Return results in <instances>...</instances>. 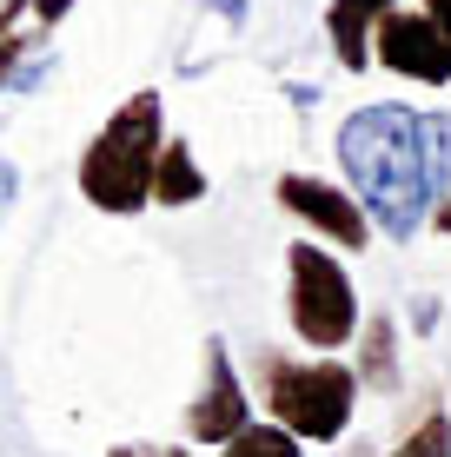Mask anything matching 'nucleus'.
I'll use <instances>...</instances> for the list:
<instances>
[{
    "label": "nucleus",
    "mask_w": 451,
    "mask_h": 457,
    "mask_svg": "<svg viewBox=\"0 0 451 457\" xmlns=\"http://www.w3.org/2000/svg\"><path fill=\"white\" fill-rule=\"evenodd\" d=\"M67 13L73 0H0V93H13V80L46 54V34Z\"/></svg>",
    "instance_id": "nucleus-8"
},
{
    "label": "nucleus",
    "mask_w": 451,
    "mask_h": 457,
    "mask_svg": "<svg viewBox=\"0 0 451 457\" xmlns=\"http://www.w3.org/2000/svg\"><path fill=\"white\" fill-rule=\"evenodd\" d=\"M431 325H438V298H418V305H412V332H431Z\"/></svg>",
    "instance_id": "nucleus-17"
},
{
    "label": "nucleus",
    "mask_w": 451,
    "mask_h": 457,
    "mask_svg": "<svg viewBox=\"0 0 451 457\" xmlns=\"http://www.w3.org/2000/svg\"><path fill=\"white\" fill-rule=\"evenodd\" d=\"M286 325L313 358L352 352V338L365 325V298H359L352 265L332 245H319V239L286 245Z\"/></svg>",
    "instance_id": "nucleus-4"
},
{
    "label": "nucleus",
    "mask_w": 451,
    "mask_h": 457,
    "mask_svg": "<svg viewBox=\"0 0 451 457\" xmlns=\"http://www.w3.org/2000/svg\"><path fill=\"white\" fill-rule=\"evenodd\" d=\"M431 232H438V239H451V193L431 206Z\"/></svg>",
    "instance_id": "nucleus-18"
},
{
    "label": "nucleus",
    "mask_w": 451,
    "mask_h": 457,
    "mask_svg": "<svg viewBox=\"0 0 451 457\" xmlns=\"http://www.w3.org/2000/svg\"><path fill=\"white\" fill-rule=\"evenodd\" d=\"M106 457H166V451H153V445H113Z\"/></svg>",
    "instance_id": "nucleus-20"
},
{
    "label": "nucleus",
    "mask_w": 451,
    "mask_h": 457,
    "mask_svg": "<svg viewBox=\"0 0 451 457\" xmlns=\"http://www.w3.org/2000/svg\"><path fill=\"white\" fill-rule=\"evenodd\" d=\"M253 398L259 418L286 424L305 451L313 445H338L359 418V371L352 358H292V352H259L253 358Z\"/></svg>",
    "instance_id": "nucleus-3"
},
{
    "label": "nucleus",
    "mask_w": 451,
    "mask_h": 457,
    "mask_svg": "<svg viewBox=\"0 0 451 457\" xmlns=\"http://www.w3.org/2000/svg\"><path fill=\"white\" fill-rule=\"evenodd\" d=\"M372 67L398 73V80H412V87H451V34L425 7H398V13L379 21Z\"/></svg>",
    "instance_id": "nucleus-7"
},
{
    "label": "nucleus",
    "mask_w": 451,
    "mask_h": 457,
    "mask_svg": "<svg viewBox=\"0 0 451 457\" xmlns=\"http://www.w3.org/2000/svg\"><path fill=\"white\" fill-rule=\"evenodd\" d=\"M253 418H259L253 385L232 365V345L213 332L199 345V391H193V404H186V445L193 451H226Z\"/></svg>",
    "instance_id": "nucleus-5"
},
{
    "label": "nucleus",
    "mask_w": 451,
    "mask_h": 457,
    "mask_svg": "<svg viewBox=\"0 0 451 457\" xmlns=\"http://www.w3.org/2000/svg\"><path fill=\"white\" fill-rule=\"evenodd\" d=\"M272 199H279V212H292L305 226V239L332 245L338 259H352V252H365L372 239H379L346 179H325V172H279Z\"/></svg>",
    "instance_id": "nucleus-6"
},
{
    "label": "nucleus",
    "mask_w": 451,
    "mask_h": 457,
    "mask_svg": "<svg viewBox=\"0 0 451 457\" xmlns=\"http://www.w3.org/2000/svg\"><path fill=\"white\" fill-rule=\"evenodd\" d=\"M398 332H405V325H398L392 312H365L359 338H352V371H359V385L379 391V398H392L398 378H405V365H398Z\"/></svg>",
    "instance_id": "nucleus-10"
},
{
    "label": "nucleus",
    "mask_w": 451,
    "mask_h": 457,
    "mask_svg": "<svg viewBox=\"0 0 451 457\" xmlns=\"http://www.w3.org/2000/svg\"><path fill=\"white\" fill-rule=\"evenodd\" d=\"M385 13H398V0H325V40H332V60L346 73L372 67V40H379Z\"/></svg>",
    "instance_id": "nucleus-9"
},
{
    "label": "nucleus",
    "mask_w": 451,
    "mask_h": 457,
    "mask_svg": "<svg viewBox=\"0 0 451 457\" xmlns=\"http://www.w3.org/2000/svg\"><path fill=\"white\" fill-rule=\"evenodd\" d=\"M13 199H21V166H13V160H0V226H7Z\"/></svg>",
    "instance_id": "nucleus-15"
},
{
    "label": "nucleus",
    "mask_w": 451,
    "mask_h": 457,
    "mask_svg": "<svg viewBox=\"0 0 451 457\" xmlns=\"http://www.w3.org/2000/svg\"><path fill=\"white\" fill-rule=\"evenodd\" d=\"M385 457H451V411L445 404H425V411L385 445Z\"/></svg>",
    "instance_id": "nucleus-12"
},
{
    "label": "nucleus",
    "mask_w": 451,
    "mask_h": 457,
    "mask_svg": "<svg viewBox=\"0 0 451 457\" xmlns=\"http://www.w3.org/2000/svg\"><path fill=\"white\" fill-rule=\"evenodd\" d=\"M206 13H220V21L232 27V34L246 27V0H206Z\"/></svg>",
    "instance_id": "nucleus-16"
},
{
    "label": "nucleus",
    "mask_w": 451,
    "mask_h": 457,
    "mask_svg": "<svg viewBox=\"0 0 451 457\" xmlns=\"http://www.w3.org/2000/svg\"><path fill=\"white\" fill-rule=\"evenodd\" d=\"M418 7H425V13H431V21H438V27H445V34H451V0H418Z\"/></svg>",
    "instance_id": "nucleus-19"
},
{
    "label": "nucleus",
    "mask_w": 451,
    "mask_h": 457,
    "mask_svg": "<svg viewBox=\"0 0 451 457\" xmlns=\"http://www.w3.org/2000/svg\"><path fill=\"white\" fill-rule=\"evenodd\" d=\"M166 146V100L153 87L127 93V100L106 113V126L87 139L80 166H73V186L93 212L106 219H139L153 206V166H160Z\"/></svg>",
    "instance_id": "nucleus-2"
},
{
    "label": "nucleus",
    "mask_w": 451,
    "mask_h": 457,
    "mask_svg": "<svg viewBox=\"0 0 451 457\" xmlns=\"http://www.w3.org/2000/svg\"><path fill=\"white\" fill-rule=\"evenodd\" d=\"M166 457H199L193 445H166Z\"/></svg>",
    "instance_id": "nucleus-21"
},
{
    "label": "nucleus",
    "mask_w": 451,
    "mask_h": 457,
    "mask_svg": "<svg viewBox=\"0 0 451 457\" xmlns=\"http://www.w3.org/2000/svg\"><path fill=\"white\" fill-rule=\"evenodd\" d=\"M338 179L365 206L372 232L392 245H412L431 226V172H425V113L398 100L352 106L332 133Z\"/></svg>",
    "instance_id": "nucleus-1"
},
{
    "label": "nucleus",
    "mask_w": 451,
    "mask_h": 457,
    "mask_svg": "<svg viewBox=\"0 0 451 457\" xmlns=\"http://www.w3.org/2000/svg\"><path fill=\"white\" fill-rule=\"evenodd\" d=\"M206 193H213V179H206V166H199L193 139H186V133H166L160 166H153V206L186 212V206H199Z\"/></svg>",
    "instance_id": "nucleus-11"
},
{
    "label": "nucleus",
    "mask_w": 451,
    "mask_h": 457,
    "mask_svg": "<svg viewBox=\"0 0 451 457\" xmlns=\"http://www.w3.org/2000/svg\"><path fill=\"white\" fill-rule=\"evenodd\" d=\"M213 457H305V445L286 431V424H272V418H253L239 437H232L226 451H213Z\"/></svg>",
    "instance_id": "nucleus-13"
},
{
    "label": "nucleus",
    "mask_w": 451,
    "mask_h": 457,
    "mask_svg": "<svg viewBox=\"0 0 451 457\" xmlns=\"http://www.w3.org/2000/svg\"><path fill=\"white\" fill-rule=\"evenodd\" d=\"M425 172H431V206L451 193V113H425Z\"/></svg>",
    "instance_id": "nucleus-14"
}]
</instances>
